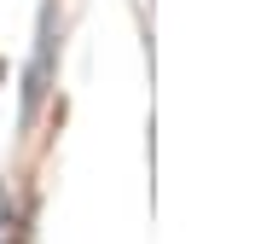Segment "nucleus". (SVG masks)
<instances>
[{
    "label": "nucleus",
    "mask_w": 261,
    "mask_h": 244,
    "mask_svg": "<svg viewBox=\"0 0 261 244\" xmlns=\"http://www.w3.org/2000/svg\"><path fill=\"white\" fill-rule=\"evenodd\" d=\"M47 76H53V6L41 12V41H35V64H29V87H23V116H35L41 93H47Z\"/></svg>",
    "instance_id": "nucleus-1"
}]
</instances>
